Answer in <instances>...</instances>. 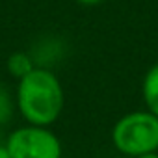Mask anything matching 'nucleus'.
Returning <instances> with one entry per match:
<instances>
[{"mask_svg":"<svg viewBox=\"0 0 158 158\" xmlns=\"http://www.w3.org/2000/svg\"><path fill=\"white\" fill-rule=\"evenodd\" d=\"M0 158H11L8 147H6V143H0Z\"/></svg>","mask_w":158,"mask_h":158,"instance_id":"nucleus-8","label":"nucleus"},{"mask_svg":"<svg viewBox=\"0 0 158 158\" xmlns=\"http://www.w3.org/2000/svg\"><path fill=\"white\" fill-rule=\"evenodd\" d=\"M114 147L130 158L158 151V115L138 110L123 115L112 128Z\"/></svg>","mask_w":158,"mask_h":158,"instance_id":"nucleus-2","label":"nucleus"},{"mask_svg":"<svg viewBox=\"0 0 158 158\" xmlns=\"http://www.w3.org/2000/svg\"><path fill=\"white\" fill-rule=\"evenodd\" d=\"M8 71L11 76H15L17 80H21L23 76H26L30 71H34V61L30 58V54L26 52H13L10 58H8V63H6Z\"/></svg>","mask_w":158,"mask_h":158,"instance_id":"nucleus-5","label":"nucleus"},{"mask_svg":"<svg viewBox=\"0 0 158 158\" xmlns=\"http://www.w3.org/2000/svg\"><path fill=\"white\" fill-rule=\"evenodd\" d=\"M0 143H2V125H0Z\"/></svg>","mask_w":158,"mask_h":158,"instance_id":"nucleus-10","label":"nucleus"},{"mask_svg":"<svg viewBox=\"0 0 158 158\" xmlns=\"http://www.w3.org/2000/svg\"><path fill=\"white\" fill-rule=\"evenodd\" d=\"M15 102L8 91V88L4 84H0V125H4L11 119L13 115V110H15Z\"/></svg>","mask_w":158,"mask_h":158,"instance_id":"nucleus-6","label":"nucleus"},{"mask_svg":"<svg viewBox=\"0 0 158 158\" xmlns=\"http://www.w3.org/2000/svg\"><path fill=\"white\" fill-rule=\"evenodd\" d=\"M141 95L147 110L158 115V63H154L145 73L143 84H141Z\"/></svg>","mask_w":158,"mask_h":158,"instance_id":"nucleus-4","label":"nucleus"},{"mask_svg":"<svg viewBox=\"0 0 158 158\" xmlns=\"http://www.w3.org/2000/svg\"><path fill=\"white\" fill-rule=\"evenodd\" d=\"M15 104L28 125L50 127L65 104L61 82L52 71L35 67L19 80Z\"/></svg>","mask_w":158,"mask_h":158,"instance_id":"nucleus-1","label":"nucleus"},{"mask_svg":"<svg viewBox=\"0 0 158 158\" xmlns=\"http://www.w3.org/2000/svg\"><path fill=\"white\" fill-rule=\"evenodd\" d=\"M11 158H61V143L48 127L26 125L8 136Z\"/></svg>","mask_w":158,"mask_h":158,"instance_id":"nucleus-3","label":"nucleus"},{"mask_svg":"<svg viewBox=\"0 0 158 158\" xmlns=\"http://www.w3.org/2000/svg\"><path fill=\"white\" fill-rule=\"evenodd\" d=\"M136 158H158V151H154V152H147V154H141V156H136Z\"/></svg>","mask_w":158,"mask_h":158,"instance_id":"nucleus-9","label":"nucleus"},{"mask_svg":"<svg viewBox=\"0 0 158 158\" xmlns=\"http://www.w3.org/2000/svg\"><path fill=\"white\" fill-rule=\"evenodd\" d=\"M78 4H84V6H97L101 2H104V0H76Z\"/></svg>","mask_w":158,"mask_h":158,"instance_id":"nucleus-7","label":"nucleus"}]
</instances>
